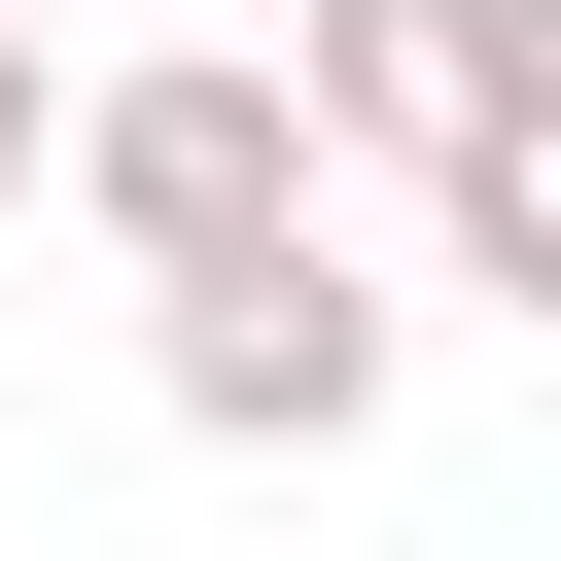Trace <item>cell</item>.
<instances>
[{"label": "cell", "instance_id": "6da1fadb", "mask_svg": "<svg viewBox=\"0 0 561 561\" xmlns=\"http://www.w3.org/2000/svg\"><path fill=\"white\" fill-rule=\"evenodd\" d=\"M316 175H351V140H316V70H245V35H175V70H105V105H70V210H105L140 280L316 245Z\"/></svg>", "mask_w": 561, "mask_h": 561}, {"label": "cell", "instance_id": "7a4b0ae2", "mask_svg": "<svg viewBox=\"0 0 561 561\" xmlns=\"http://www.w3.org/2000/svg\"><path fill=\"white\" fill-rule=\"evenodd\" d=\"M140 386H175L210 456H351V421H386V280H351V245H245V280H140Z\"/></svg>", "mask_w": 561, "mask_h": 561}, {"label": "cell", "instance_id": "277c9868", "mask_svg": "<svg viewBox=\"0 0 561 561\" xmlns=\"http://www.w3.org/2000/svg\"><path fill=\"white\" fill-rule=\"evenodd\" d=\"M421 210H456V280H491V316H561V105H491Z\"/></svg>", "mask_w": 561, "mask_h": 561}, {"label": "cell", "instance_id": "5b68a950", "mask_svg": "<svg viewBox=\"0 0 561 561\" xmlns=\"http://www.w3.org/2000/svg\"><path fill=\"white\" fill-rule=\"evenodd\" d=\"M35 175H70V70H35V0H0V210H35Z\"/></svg>", "mask_w": 561, "mask_h": 561}, {"label": "cell", "instance_id": "3957f363", "mask_svg": "<svg viewBox=\"0 0 561 561\" xmlns=\"http://www.w3.org/2000/svg\"><path fill=\"white\" fill-rule=\"evenodd\" d=\"M280 70H316V140H386V175H456L491 105H561V0H316Z\"/></svg>", "mask_w": 561, "mask_h": 561}]
</instances>
